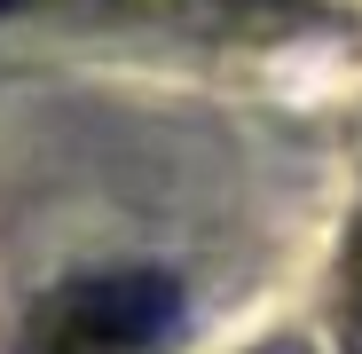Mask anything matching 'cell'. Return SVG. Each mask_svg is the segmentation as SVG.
<instances>
[{
  "instance_id": "obj_1",
  "label": "cell",
  "mask_w": 362,
  "mask_h": 354,
  "mask_svg": "<svg viewBox=\"0 0 362 354\" xmlns=\"http://www.w3.org/2000/svg\"><path fill=\"white\" fill-rule=\"evenodd\" d=\"M181 331V291L158 268L79 276L32 315L24 354H158Z\"/></svg>"
},
{
  "instance_id": "obj_2",
  "label": "cell",
  "mask_w": 362,
  "mask_h": 354,
  "mask_svg": "<svg viewBox=\"0 0 362 354\" xmlns=\"http://www.w3.org/2000/svg\"><path fill=\"white\" fill-rule=\"evenodd\" d=\"M339 346L362 354V220L346 236V276H339Z\"/></svg>"
},
{
  "instance_id": "obj_3",
  "label": "cell",
  "mask_w": 362,
  "mask_h": 354,
  "mask_svg": "<svg viewBox=\"0 0 362 354\" xmlns=\"http://www.w3.org/2000/svg\"><path fill=\"white\" fill-rule=\"evenodd\" d=\"M213 8H284V0H213Z\"/></svg>"
}]
</instances>
